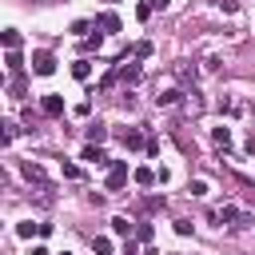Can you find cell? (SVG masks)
Here are the masks:
<instances>
[{"label":"cell","instance_id":"cell-1","mask_svg":"<svg viewBox=\"0 0 255 255\" xmlns=\"http://www.w3.org/2000/svg\"><path fill=\"white\" fill-rule=\"evenodd\" d=\"M124 183H128V159H116L112 171H108V179H104V187H108V191H120Z\"/></svg>","mask_w":255,"mask_h":255},{"label":"cell","instance_id":"cell-2","mask_svg":"<svg viewBox=\"0 0 255 255\" xmlns=\"http://www.w3.org/2000/svg\"><path fill=\"white\" fill-rule=\"evenodd\" d=\"M56 72V56L52 52H32V76H52Z\"/></svg>","mask_w":255,"mask_h":255},{"label":"cell","instance_id":"cell-3","mask_svg":"<svg viewBox=\"0 0 255 255\" xmlns=\"http://www.w3.org/2000/svg\"><path fill=\"white\" fill-rule=\"evenodd\" d=\"M80 159H84V163H96V167H112V163H116V159H108V155H104V147H100V143H88V147L80 151Z\"/></svg>","mask_w":255,"mask_h":255},{"label":"cell","instance_id":"cell-4","mask_svg":"<svg viewBox=\"0 0 255 255\" xmlns=\"http://www.w3.org/2000/svg\"><path fill=\"white\" fill-rule=\"evenodd\" d=\"M120 139H124V147H128V151H135V147H147V135H143L139 128H124V131H120Z\"/></svg>","mask_w":255,"mask_h":255},{"label":"cell","instance_id":"cell-5","mask_svg":"<svg viewBox=\"0 0 255 255\" xmlns=\"http://www.w3.org/2000/svg\"><path fill=\"white\" fill-rule=\"evenodd\" d=\"M116 80L135 84V80H139V64H128V60H124V64H116Z\"/></svg>","mask_w":255,"mask_h":255},{"label":"cell","instance_id":"cell-6","mask_svg":"<svg viewBox=\"0 0 255 255\" xmlns=\"http://www.w3.org/2000/svg\"><path fill=\"white\" fill-rule=\"evenodd\" d=\"M40 108H44V116H64V96H44Z\"/></svg>","mask_w":255,"mask_h":255},{"label":"cell","instance_id":"cell-7","mask_svg":"<svg viewBox=\"0 0 255 255\" xmlns=\"http://www.w3.org/2000/svg\"><path fill=\"white\" fill-rule=\"evenodd\" d=\"M4 64H8V72L16 76V72L24 68V56H20V48H4Z\"/></svg>","mask_w":255,"mask_h":255},{"label":"cell","instance_id":"cell-8","mask_svg":"<svg viewBox=\"0 0 255 255\" xmlns=\"http://www.w3.org/2000/svg\"><path fill=\"white\" fill-rule=\"evenodd\" d=\"M179 100H183V92H179V88H167V92H159V96H155V104H159V108H175Z\"/></svg>","mask_w":255,"mask_h":255},{"label":"cell","instance_id":"cell-9","mask_svg":"<svg viewBox=\"0 0 255 255\" xmlns=\"http://www.w3.org/2000/svg\"><path fill=\"white\" fill-rule=\"evenodd\" d=\"M215 219H227V223H243V211H239L235 203H223V207L215 211Z\"/></svg>","mask_w":255,"mask_h":255},{"label":"cell","instance_id":"cell-10","mask_svg":"<svg viewBox=\"0 0 255 255\" xmlns=\"http://www.w3.org/2000/svg\"><path fill=\"white\" fill-rule=\"evenodd\" d=\"M131 231H135V223L128 215H112V235H131Z\"/></svg>","mask_w":255,"mask_h":255},{"label":"cell","instance_id":"cell-11","mask_svg":"<svg viewBox=\"0 0 255 255\" xmlns=\"http://www.w3.org/2000/svg\"><path fill=\"white\" fill-rule=\"evenodd\" d=\"M96 24H100L104 32H120V16H116V12H100V16H96Z\"/></svg>","mask_w":255,"mask_h":255},{"label":"cell","instance_id":"cell-12","mask_svg":"<svg viewBox=\"0 0 255 255\" xmlns=\"http://www.w3.org/2000/svg\"><path fill=\"white\" fill-rule=\"evenodd\" d=\"M72 76H76V80H88V76H92V60H88V56H80V60L72 64Z\"/></svg>","mask_w":255,"mask_h":255},{"label":"cell","instance_id":"cell-13","mask_svg":"<svg viewBox=\"0 0 255 255\" xmlns=\"http://www.w3.org/2000/svg\"><path fill=\"white\" fill-rule=\"evenodd\" d=\"M131 179H135L139 187H151V183H155V171H151V167H135V171H131Z\"/></svg>","mask_w":255,"mask_h":255},{"label":"cell","instance_id":"cell-14","mask_svg":"<svg viewBox=\"0 0 255 255\" xmlns=\"http://www.w3.org/2000/svg\"><path fill=\"white\" fill-rule=\"evenodd\" d=\"M108 139V128L104 124H88V143H104Z\"/></svg>","mask_w":255,"mask_h":255},{"label":"cell","instance_id":"cell-15","mask_svg":"<svg viewBox=\"0 0 255 255\" xmlns=\"http://www.w3.org/2000/svg\"><path fill=\"white\" fill-rule=\"evenodd\" d=\"M16 235H20V239H32V235H40V223L24 219V223H16Z\"/></svg>","mask_w":255,"mask_h":255},{"label":"cell","instance_id":"cell-16","mask_svg":"<svg viewBox=\"0 0 255 255\" xmlns=\"http://www.w3.org/2000/svg\"><path fill=\"white\" fill-rule=\"evenodd\" d=\"M151 12H155V4H151V0L135 4V20H139V24H147V20H151Z\"/></svg>","mask_w":255,"mask_h":255},{"label":"cell","instance_id":"cell-17","mask_svg":"<svg viewBox=\"0 0 255 255\" xmlns=\"http://www.w3.org/2000/svg\"><path fill=\"white\" fill-rule=\"evenodd\" d=\"M0 40H4V48H20V40H24V36H20L16 28H4V32H0Z\"/></svg>","mask_w":255,"mask_h":255},{"label":"cell","instance_id":"cell-18","mask_svg":"<svg viewBox=\"0 0 255 255\" xmlns=\"http://www.w3.org/2000/svg\"><path fill=\"white\" fill-rule=\"evenodd\" d=\"M60 171H64V179H84V171H80L72 159H60Z\"/></svg>","mask_w":255,"mask_h":255},{"label":"cell","instance_id":"cell-19","mask_svg":"<svg viewBox=\"0 0 255 255\" xmlns=\"http://www.w3.org/2000/svg\"><path fill=\"white\" fill-rule=\"evenodd\" d=\"M92 251H96V255H112V239H108V235H96V239H92Z\"/></svg>","mask_w":255,"mask_h":255},{"label":"cell","instance_id":"cell-20","mask_svg":"<svg viewBox=\"0 0 255 255\" xmlns=\"http://www.w3.org/2000/svg\"><path fill=\"white\" fill-rule=\"evenodd\" d=\"M211 139H215V143H219L223 151L231 147V131H227V128H215V131H211Z\"/></svg>","mask_w":255,"mask_h":255},{"label":"cell","instance_id":"cell-21","mask_svg":"<svg viewBox=\"0 0 255 255\" xmlns=\"http://www.w3.org/2000/svg\"><path fill=\"white\" fill-rule=\"evenodd\" d=\"M104 48V36L96 32V36H84V52H100Z\"/></svg>","mask_w":255,"mask_h":255},{"label":"cell","instance_id":"cell-22","mask_svg":"<svg viewBox=\"0 0 255 255\" xmlns=\"http://www.w3.org/2000/svg\"><path fill=\"white\" fill-rule=\"evenodd\" d=\"M24 175H28V179H36V183H44V171H40V163H32V159L24 163Z\"/></svg>","mask_w":255,"mask_h":255},{"label":"cell","instance_id":"cell-23","mask_svg":"<svg viewBox=\"0 0 255 255\" xmlns=\"http://www.w3.org/2000/svg\"><path fill=\"white\" fill-rule=\"evenodd\" d=\"M151 235H155L151 223H139V227H135V239H139V243H151Z\"/></svg>","mask_w":255,"mask_h":255},{"label":"cell","instance_id":"cell-24","mask_svg":"<svg viewBox=\"0 0 255 255\" xmlns=\"http://www.w3.org/2000/svg\"><path fill=\"white\" fill-rule=\"evenodd\" d=\"M131 56H135V60H143V56H151V44H147V40H143V44H135V48H131Z\"/></svg>","mask_w":255,"mask_h":255},{"label":"cell","instance_id":"cell-25","mask_svg":"<svg viewBox=\"0 0 255 255\" xmlns=\"http://www.w3.org/2000/svg\"><path fill=\"white\" fill-rule=\"evenodd\" d=\"M191 195H207V179H191Z\"/></svg>","mask_w":255,"mask_h":255},{"label":"cell","instance_id":"cell-26","mask_svg":"<svg viewBox=\"0 0 255 255\" xmlns=\"http://www.w3.org/2000/svg\"><path fill=\"white\" fill-rule=\"evenodd\" d=\"M68 32H72V36H84V32H88V20H76V24L68 28Z\"/></svg>","mask_w":255,"mask_h":255},{"label":"cell","instance_id":"cell-27","mask_svg":"<svg viewBox=\"0 0 255 255\" xmlns=\"http://www.w3.org/2000/svg\"><path fill=\"white\" fill-rule=\"evenodd\" d=\"M175 235H191V223L187 219H175Z\"/></svg>","mask_w":255,"mask_h":255},{"label":"cell","instance_id":"cell-28","mask_svg":"<svg viewBox=\"0 0 255 255\" xmlns=\"http://www.w3.org/2000/svg\"><path fill=\"white\" fill-rule=\"evenodd\" d=\"M151 4H155L159 12H163V8H171V0H151Z\"/></svg>","mask_w":255,"mask_h":255},{"label":"cell","instance_id":"cell-29","mask_svg":"<svg viewBox=\"0 0 255 255\" xmlns=\"http://www.w3.org/2000/svg\"><path fill=\"white\" fill-rule=\"evenodd\" d=\"M32 255H52V251L48 247H32Z\"/></svg>","mask_w":255,"mask_h":255},{"label":"cell","instance_id":"cell-30","mask_svg":"<svg viewBox=\"0 0 255 255\" xmlns=\"http://www.w3.org/2000/svg\"><path fill=\"white\" fill-rule=\"evenodd\" d=\"M64 255H68V251H64Z\"/></svg>","mask_w":255,"mask_h":255}]
</instances>
